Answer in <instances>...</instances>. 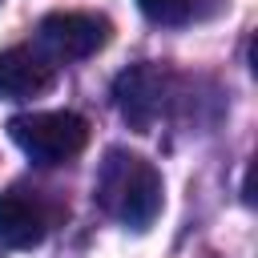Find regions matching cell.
<instances>
[{
	"mask_svg": "<svg viewBox=\"0 0 258 258\" xmlns=\"http://www.w3.org/2000/svg\"><path fill=\"white\" fill-rule=\"evenodd\" d=\"M93 202L121 226L149 230L153 218L161 214V173L141 153L109 149L93 181Z\"/></svg>",
	"mask_w": 258,
	"mask_h": 258,
	"instance_id": "cell-1",
	"label": "cell"
},
{
	"mask_svg": "<svg viewBox=\"0 0 258 258\" xmlns=\"http://www.w3.org/2000/svg\"><path fill=\"white\" fill-rule=\"evenodd\" d=\"M8 137L16 149L36 165H60L89 145V121L73 109H44V113H16L8 121Z\"/></svg>",
	"mask_w": 258,
	"mask_h": 258,
	"instance_id": "cell-2",
	"label": "cell"
},
{
	"mask_svg": "<svg viewBox=\"0 0 258 258\" xmlns=\"http://www.w3.org/2000/svg\"><path fill=\"white\" fill-rule=\"evenodd\" d=\"M109 44V20L93 12H48L36 24V52L48 64L85 60Z\"/></svg>",
	"mask_w": 258,
	"mask_h": 258,
	"instance_id": "cell-3",
	"label": "cell"
},
{
	"mask_svg": "<svg viewBox=\"0 0 258 258\" xmlns=\"http://www.w3.org/2000/svg\"><path fill=\"white\" fill-rule=\"evenodd\" d=\"M173 97V77L153 64V60H141V64H129L117 81H113V101L121 109V117L133 125V129H153L157 117L165 113Z\"/></svg>",
	"mask_w": 258,
	"mask_h": 258,
	"instance_id": "cell-4",
	"label": "cell"
},
{
	"mask_svg": "<svg viewBox=\"0 0 258 258\" xmlns=\"http://www.w3.org/2000/svg\"><path fill=\"white\" fill-rule=\"evenodd\" d=\"M52 85V64L28 48V44H12L0 52V97L8 101H32L40 93H48Z\"/></svg>",
	"mask_w": 258,
	"mask_h": 258,
	"instance_id": "cell-5",
	"label": "cell"
},
{
	"mask_svg": "<svg viewBox=\"0 0 258 258\" xmlns=\"http://www.w3.org/2000/svg\"><path fill=\"white\" fill-rule=\"evenodd\" d=\"M48 234L44 206L24 194V189H4L0 194V242L8 250H32Z\"/></svg>",
	"mask_w": 258,
	"mask_h": 258,
	"instance_id": "cell-6",
	"label": "cell"
},
{
	"mask_svg": "<svg viewBox=\"0 0 258 258\" xmlns=\"http://www.w3.org/2000/svg\"><path fill=\"white\" fill-rule=\"evenodd\" d=\"M141 16L153 20V24H165V28H177L185 20H194L198 12V0H137Z\"/></svg>",
	"mask_w": 258,
	"mask_h": 258,
	"instance_id": "cell-7",
	"label": "cell"
}]
</instances>
